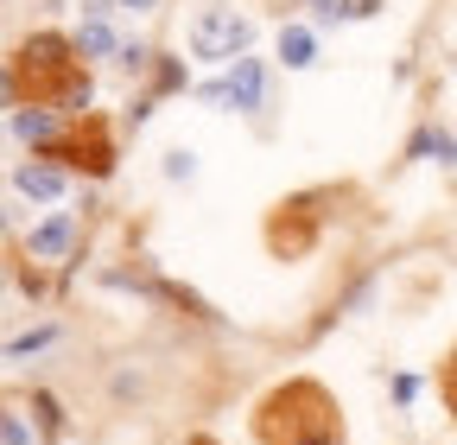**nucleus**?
<instances>
[{"mask_svg": "<svg viewBox=\"0 0 457 445\" xmlns=\"http://www.w3.org/2000/svg\"><path fill=\"white\" fill-rule=\"evenodd\" d=\"M77 51H83V58H102V51H114L108 13H89V20H83V32H77Z\"/></svg>", "mask_w": 457, "mask_h": 445, "instance_id": "obj_10", "label": "nucleus"}, {"mask_svg": "<svg viewBox=\"0 0 457 445\" xmlns=\"http://www.w3.org/2000/svg\"><path fill=\"white\" fill-rule=\"evenodd\" d=\"M279 58H286V71H305L312 64V32L305 26H286L279 32Z\"/></svg>", "mask_w": 457, "mask_h": 445, "instance_id": "obj_11", "label": "nucleus"}, {"mask_svg": "<svg viewBox=\"0 0 457 445\" xmlns=\"http://www.w3.org/2000/svg\"><path fill=\"white\" fill-rule=\"evenodd\" d=\"M7 445H32V439H26V420H20V414H7Z\"/></svg>", "mask_w": 457, "mask_h": 445, "instance_id": "obj_16", "label": "nucleus"}, {"mask_svg": "<svg viewBox=\"0 0 457 445\" xmlns=\"http://www.w3.org/2000/svg\"><path fill=\"white\" fill-rule=\"evenodd\" d=\"M38 159H57L64 172H83V179H108L121 153H114V128H108V115H96V108H89V115H71L64 128H57V140H51Z\"/></svg>", "mask_w": 457, "mask_h": 445, "instance_id": "obj_3", "label": "nucleus"}, {"mask_svg": "<svg viewBox=\"0 0 457 445\" xmlns=\"http://www.w3.org/2000/svg\"><path fill=\"white\" fill-rule=\"evenodd\" d=\"M26 248H32L38 261H51V255H64V248H71V216H51L45 230H32V242H26Z\"/></svg>", "mask_w": 457, "mask_h": 445, "instance_id": "obj_9", "label": "nucleus"}, {"mask_svg": "<svg viewBox=\"0 0 457 445\" xmlns=\"http://www.w3.org/2000/svg\"><path fill=\"white\" fill-rule=\"evenodd\" d=\"M248 38H254V26L236 7H204L191 20V51L197 58H248Z\"/></svg>", "mask_w": 457, "mask_h": 445, "instance_id": "obj_5", "label": "nucleus"}, {"mask_svg": "<svg viewBox=\"0 0 457 445\" xmlns=\"http://www.w3.org/2000/svg\"><path fill=\"white\" fill-rule=\"evenodd\" d=\"M121 7H134V13H146V7H159V0H121Z\"/></svg>", "mask_w": 457, "mask_h": 445, "instance_id": "obj_17", "label": "nucleus"}, {"mask_svg": "<svg viewBox=\"0 0 457 445\" xmlns=\"http://www.w3.org/2000/svg\"><path fill=\"white\" fill-rule=\"evenodd\" d=\"M438 401H445V414L457 420V344H451L445 363H438Z\"/></svg>", "mask_w": 457, "mask_h": 445, "instance_id": "obj_12", "label": "nucleus"}, {"mask_svg": "<svg viewBox=\"0 0 457 445\" xmlns=\"http://www.w3.org/2000/svg\"><path fill=\"white\" fill-rule=\"evenodd\" d=\"M228 102L248 108V115L267 102V64L261 58H236V71H228Z\"/></svg>", "mask_w": 457, "mask_h": 445, "instance_id": "obj_6", "label": "nucleus"}, {"mask_svg": "<svg viewBox=\"0 0 457 445\" xmlns=\"http://www.w3.org/2000/svg\"><path fill=\"white\" fill-rule=\"evenodd\" d=\"M165 172H171V179H191L197 159H191V153H165Z\"/></svg>", "mask_w": 457, "mask_h": 445, "instance_id": "obj_13", "label": "nucleus"}, {"mask_svg": "<svg viewBox=\"0 0 457 445\" xmlns=\"http://www.w3.org/2000/svg\"><path fill=\"white\" fill-rule=\"evenodd\" d=\"M7 102L13 108H64V115H89V71L83 51L64 32H32L7 58Z\"/></svg>", "mask_w": 457, "mask_h": 445, "instance_id": "obj_1", "label": "nucleus"}, {"mask_svg": "<svg viewBox=\"0 0 457 445\" xmlns=\"http://www.w3.org/2000/svg\"><path fill=\"white\" fill-rule=\"evenodd\" d=\"M114 58H121V71H140V64L153 58V51H146V45H121V51H114Z\"/></svg>", "mask_w": 457, "mask_h": 445, "instance_id": "obj_14", "label": "nucleus"}, {"mask_svg": "<svg viewBox=\"0 0 457 445\" xmlns=\"http://www.w3.org/2000/svg\"><path fill=\"white\" fill-rule=\"evenodd\" d=\"M375 7H381V0H343V13H350V20H369Z\"/></svg>", "mask_w": 457, "mask_h": 445, "instance_id": "obj_15", "label": "nucleus"}, {"mask_svg": "<svg viewBox=\"0 0 457 445\" xmlns=\"http://www.w3.org/2000/svg\"><path fill=\"white\" fill-rule=\"evenodd\" d=\"M248 432H254V445H343L350 439L337 395L318 375H293V382L267 388L248 414Z\"/></svg>", "mask_w": 457, "mask_h": 445, "instance_id": "obj_2", "label": "nucleus"}, {"mask_svg": "<svg viewBox=\"0 0 457 445\" xmlns=\"http://www.w3.org/2000/svg\"><path fill=\"white\" fill-rule=\"evenodd\" d=\"M13 128H20V140H32L38 153L57 140V128H51V108H13Z\"/></svg>", "mask_w": 457, "mask_h": 445, "instance_id": "obj_7", "label": "nucleus"}, {"mask_svg": "<svg viewBox=\"0 0 457 445\" xmlns=\"http://www.w3.org/2000/svg\"><path fill=\"white\" fill-rule=\"evenodd\" d=\"M318 197H286V204H273L267 210V248L279 255V261H299V255H312L318 248Z\"/></svg>", "mask_w": 457, "mask_h": 445, "instance_id": "obj_4", "label": "nucleus"}, {"mask_svg": "<svg viewBox=\"0 0 457 445\" xmlns=\"http://www.w3.org/2000/svg\"><path fill=\"white\" fill-rule=\"evenodd\" d=\"M20 191L26 197H57L64 191V165H20Z\"/></svg>", "mask_w": 457, "mask_h": 445, "instance_id": "obj_8", "label": "nucleus"}]
</instances>
